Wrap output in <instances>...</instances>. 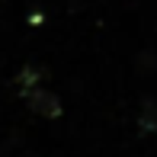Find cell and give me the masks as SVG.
Wrapping results in <instances>:
<instances>
[{"instance_id":"cell-1","label":"cell","mask_w":157,"mask_h":157,"mask_svg":"<svg viewBox=\"0 0 157 157\" xmlns=\"http://www.w3.org/2000/svg\"><path fill=\"white\" fill-rule=\"evenodd\" d=\"M26 103H29V109L35 116H45V119H58L61 116V99L52 93V90H26Z\"/></svg>"},{"instance_id":"cell-2","label":"cell","mask_w":157,"mask_h":157,"mask_svg":"<svg viewBox=\"0 0 157 157\" xmlns=\"http://www.w3.org/2000/svg\"><path fill=\"white\" fill-rule=\"evenodd\" d=\"M141 132H157V106L147 99L144 106H141V119H138Z\"/></svg>"}]
</instances>
